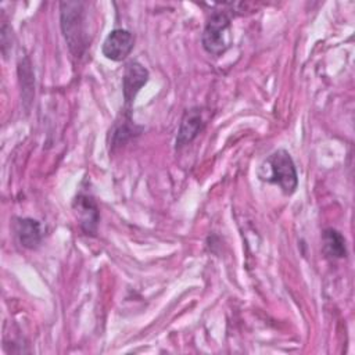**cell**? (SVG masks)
Listing matches in <instances>:
<instances>
[{
  "instance_id": "obj_1",
  "label": "cell",
  "mask_w": 355,
  "mask_h": 355,
  "mask_svg": "<svg viewBox=\"0 0 355 355\" xmlns=\"http://www.w3.org/2000/svg\"><path fill=\"white\" fill-rule=\"evenodd\" d=\"M258 178L277 184L282 191L291 196L298 186V175L291 155L286 150H276L259 166Z\"/></svg>"
},
{
  "instance_id": "obj_2",
  "label": "cell",
  "mask_w": 355,
  "mask_h": 355,
  "mask_svg": "<svg viewBox=\"0 0 355 355\" xmlns=\"http://www.w3.org/2000/svg\"><path fill=\"white\" fill-rule=\"evenodd\" d=\"M61 29L71 53L80 57L87 47V33L85 25V10L80 1H62L60 4Z\"/></svg>"
},
{
  "instance_id": "obj_3",
  "label": "cell",
  "mask_w": 355,
  "mask_h": 355,
  "mask_svg": "<svg viewBox=\"0 0 355 355\" xmlns=\"http://www.w3.org/2000/svg\"><path fill=\"white\" fill-rule=\"evenodd\" d=\"M230 18L225 11H215L208 18L202 32V47L212 55H222L229 49Z\"/></svg>"
},
{
  "instance_id": "obj_4",
  "label": "cell",
  "mask_w": 355,
  "mask_h": 355,
  "mask_svg": "<svg viewBox=\"0 0 355 355\" xmlns=\"http://www.w3.org/2000/svg\"><path fill=\"white\" fill-rule=\"evenodd\" d=\"M72 209L82 232L94 236L98 225V208L94 198L89 194L79 193L72 202Z\"/></svg>"
},
{
  "instance_id": "obj_5",
  "label": "cell",
  "mask_w": 355,
  "mask_h": 355,
  "mask_svg": "<svg viewBox=\"0 0 355 355\" xmlns=\"http://www.w3.org/2000/svg\"><path fill=\"white\" fill-rule=\"evenodd\" d=\"M133 35L126 29H114L111 31L103 42L101 51L103 55L111 61L125 60L133 49Z\"/></svg>"
},
{
  "instance_id": "obj_6",
  "label": "cell",
  "mask_w": 355,
  "mask_h": 355,
  "mask_svg": "<svg viewBox=\"0 0 355 355\" xmlns=\"http://www.w3.org/2000/svg\"><path fill=\"white\" fill-rule=\"evenodd\" d=\"M148 71L137 61H129L125 67L122 78V94L125 100V107L130 110L136 94L148 82Z\"/></svg>"
},
{
  "instance_id": "obj_7",
  "label": "cell",
  "mask_w": 355,
  "mask_h": 355,
  "mask_svg": "<svg viewBox=\"0 0 355 355\" xmlns=\"http://www.w3.org/2000/svg\"><path fill=\"white\" fill-rule=\"evenodd\" d=\"M202 126H204V121H202L201 110L197 107L187 110L182 118V123L178 132L176 148H182L189 143H191L197 137Z\"/></svg>"
},
{
  "instance_id": "obj_8",
  "label": "cell",
  "mask_w": 355,
  "mask_h": 355,
  "mask_svg": "<svg viewBox=\"0 0 355 355\" xmlns=\"http://www.w3.org/2000/svg\"><path fill=\"white\" fill-rule=\"evenodd\" d=\"M15 233L25 248H36L42 241L40 223L32 218H19L15 223Z\"/></svg>"
},
{
  "instance_id": "obj_9",
  "label": "cell",
  "mask_w": 355,
  "mask_h": 355,
  "mask_svg": "<svg viewBox=\"0 0 355 355\" xmlns=\"http://www.w3.org/2000/svg\"><path fill=\"white\" fill-rule=\"evenodd\" d=\"M323 251L331 258H344L347 255L345 239L336 229H326L322 234Z\"/></svg>"
},
{
  "instance_id": "obj_10",
  "label": "cell",
  "mask_w": 355,
  "mask_h": 355,
  "mask_svg": "<svg viewBox=\"0 0 355 355\" xmlns=\"http://www.w3.org/2000/svg\"><path fill=\"white\" fill-rule=\"evenodd\" d=\"M135 133H137L135 130V123L132 122L130 118V112L126 114L125 121L123 122H118L114 126V132H112V146H119L123 144L128 139H130Z\"/></svg>"
}]
</instances>
